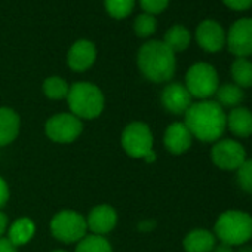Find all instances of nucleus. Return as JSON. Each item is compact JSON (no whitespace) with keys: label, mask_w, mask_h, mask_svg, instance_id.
<instances>
[{"label":"nucleus","mask_w":252,"mask_h":252,"mask_svg":"<svg viewBox=\"0 0 252 252\" xmlns=\"http://www.w3.org/2000/svg\"><path fill=\"white\" fill-rule=\"evenodd\" d=\"M228 51L237 58L252 55V18L237 20L225 36Z\"/></svg>","instance_id":"9d476101"},{"label":"nucleus","mask_w":252,"mask_h":252,"mask_svg":"<svg viewBox=\"0 0 252 252\" xmlns=\"http://www.w3.org/2000/svg\"><path fill=\"white\" fill-rule=\"evenodd\" d=\"M191 143H193V135L190 134L184 122H174L166 128L163 144L169 153L183 155L191 147Z\"/></svg>","instance_id":"4468645a"},{"label":"nucleus","mask_w":252,"mask_h":252,"mask_svg":"<svg viewBox=\"0 0 252 252\" xmlns=\"http://www.w3.org/2000/svg\"><path fill=\"white\" fill-rule=\"evenodd\" d=\"M196 40L206 52H218L225 45V33L221 24L214 20H205L196 30Z\"/></svg>","instance_id":"9b49d317"},{"label":"nucleus","mask_w":252,"mask_h":252,"mask_svg":"<svg viewBox=\"0 0 252 252\" xmlns=\"http://www.w3.org/2000/svg\"><path fill=\"white\" fill-rule=\"evenodd\" d=\"M227 128L239 138L252 135V111L246 107H234L227 114Z\"/></svg>","instance_id":"dca6fc26"},{"label":"nucleus","mask_w":252,"mask_h":252,"mask_svg":"<svg viewBox=\"0 0 252 252\" xmlns=\"http://www.w3.org/2000/svg\"><path fill=\"white\" fill-rule=\"evenodd\" d=\"M76 252H113V249L107 239H104L102 236L91 234L79 240Z\"/></svg>","instance_id":"5701e85b"},{"label":"nucleus","mask_w":252,"mask_h":252,"mask_svg":"<svg viewBox=\"0 0 252 252\" xmlns=\"http://www.w3.org/2000/svg\"><path fill=\"white\" fill-rule=\"evenodd\" d=\"M214 234L221 243L243 246L252 239V217L240 209H228L218 215Z\"/></svg>","instance_id":"7ed1b4c3"},{"label":"nucleus","mask_w":252,"mask_h":252,"mask_svg":"<svg viewBox=\"0 0 252 252\" xmlns=\"http://www.w3.org/2000/svg\"><path fill=\"white\" fill-rule=\"evenodd\" d=\"M96 60V48L91 40L80 39L74 42L68 51L67 63L68 67L74 71H86L92 67Z\"/></svg>","instance_id":"ddd939ff"},{"label":"nucleus","mask_w":252,"mask_h":252,"mask_svg":"<svg viewBox=\"0 0 252 252\" xmlns=\"http://www.w3.org/2000/svg\"><path fill=\"white\" fill-rule=\"evenodd\" d=\"M138 67L144 77L155 83H163L174 77L177 68L175 54L162 42L150 40L138 51Z\"/></svg>","instance_id":"f03ea898"},{"label":"nucleus","mask_w":252,"mask_h":252,"mask_svg":"<svg viewBox=\"0 0 252 252\" xmlns=\"http://www.w3.org/2000/svg\"><path fill=\"white\" fill-rule=\"evenodd\" d=\"M20 132V116L9 107H0V147L11 144Z\"/></svg>","instance_id":"a211bd4d"},{"label":"nucleus","mask_w":252,"mask_h":252,"mask_svg":"<svg viewBox=\"0 0 252 252\" xmlns=\"http://www.w3.org/2000/svg\"><path fill=\"white\" fill-rule=\"evenodd\" d=\"M212 252H234L233 251V246H230V245H227V243H218V245H215V248H214V251Z\"/></svg>","instance_id":"2f4dec72"},{"label":"nucleus","mask_w":252,"mask_h":252,"mask_svg":"<svg viewBox=\"0 0 252 252\" xmlns=\"http://www.w3.org/2000/svg\"><path fill=\"white\" fill-rule=\"evenodd\" d=\"M184 116V125L193 138L203 143H215L221 140L227 129V114L224 108L212 99L193 102Z\"/></svg>","instance_id":"f257e3e1"},{"label":"nucleus","mask_w":252,"mask_h":252,"mask_svg":"<svg viewBox=\"0 0 252 252\" xmlns=\"http://www.w3.org/2000/svg\"><path fill=\"white\" fill-rule=\"evenodd\" d=\"M140 5L144 14H150L155 17L158 14H162L168 8L169 0H140Z\"/></svg>","instance_id":"cd10ccee"},{"label":"nucleus","mask_w":252,"mask_h":252,"mask_svg":"<svg viewBox=\"0 0 252 252\" xmlns=\"http://www.w3.org/2000/svg\"><path fill=\"white\" fill-rule=\"evenodd\" d=\"M160 99L163 107L172 114H186V111L193 104L190 92L181 83H169L165 86Z\"/></svg>","instance_id":"f8f14e48"},{"label":"nucleus","mask_w":252,"mask_h":252,"mask_svg":"<svg viewBox=\"0 0 252 252\" xmlns=\"http://www.w3.org/2000/svg\"><path fill=\"white\" fill-rule=\"evenodd\" d=\"M117 222V214L110 205H98L95 206L86 218V225L88 228L96 234L102 236L110 233Z\"/></svg>","instance_id":"2eb2a0df"},{"label":"nucleus","mask_w":252,"mask_h":252,"mask_svg":"<svg viewBox=\"0 0 252 252\" xmlns=\"http://www.w3.org/2000/svg\"><path fill=\"white\" fill-rule=\"evenodd\" d=\"M215 245V234L206 228H194L183 240L186 252H212Z\"/></svg>","instance_id":"f3484780"},{"label":"nucleus","mask_w":252,"mask_h":252,"mask_svg":"<svg viewBox=\"0 0 252 252\" xmlns=\"http://www.w3.org/2000/svg\"><path fill=\"white\" fill-rule=\"evenodd\" d=\"M184 86L190 92L191 98H197L199 101L209 99L215 95L220 86L218 73L208 63H196L189 68Z\"/></svg>","instance_id":"39448f33"},{"label":"nucleus","mask_w":252,"mask_h":252,"mask_svg":"<svg viewBox=\"0 0 252 252\" xmlns=\"http://www.w3.org/2000/svg\"><path fill=\"white\" fill-rule=\"evenodd\" d=\"M122 147L131 158L144 159L153 152V134L143 122H132L122 134Z\"/></svg>","instance_id":"0eeeda50"},{"label":"nucleus","mask_w":252,"mask_h":252,"mask_svg":"<svg viewBox=\"0 0 252 252\" xmlns=\"http://www.w3.org/2000/svg\"><path fill=\"white\" fill-rule=\"evenodd\" d=\"M83 131V123L71 113H60L52 116L46 125L45 132L49 140L61 144L73 143Z\"/></svg>","instance_id":"6e6552de"},{"label":"nucleus","mask_w":252,"mask_h":252,"mask_svg":"<svg viewBox=\"0 0 252 252\" xmlns=\"http://www.w3.org/2000/svg\"><path fill=\"white\" fill-rule=\"evenodd\" d=\"M0 252H17V246H14L9 239L0 237Z\"/></svg>","instance_id":"7c9ffc66"},{"label":"nucleus","mask_w":252,"mask_h":252,"mask_svg":"<svg viewBox=\"0 0 252 252\" xmlns=\"http://www.w3.org/2000/svg\"><path fill=\"white\" fill-rule=\"evenodd\" d=\"M234 85L239 88H251L252 86V63L246 58H236L230 68Z\"/></svg>","instance_id":"4be33fe9"},{"label":"nucleus","mask_w":252,"mask_h":252,"mask_svg":"<svg viewBox=\"0 0 252 252\" xmlns=\"http://www.w3.org/2000/svg\"><path fill=\"white\" fill-rule=\"evenodd\" d=\"M52 252H67V251H61V249H55V251H52Z\"/></svg>","instance_id":"c9c22d12"},{"label":"nucleus","mask_w":252,"mask_h":252,"mask_svg":"<svg viewBox=\"0 0 252 252\" xmlns=\"http://www.w3.org/2000/svg\"><path fill=\"white\" fill-rule=\"evenodd\" d=\"M236 172H237L239 187L245 193L252 194V159H246Z\"/></svg>","instance_id":"bb28decb"},{"label":"nucleus","mask_w":252,"mask_h":252,"mask_svg":"<svg viewBox=\"0 0 252 252\" xmlns=\"http://www.w3.org/2000/svg\"><path fill=\"white\" fill-rule=\"evenodd\" d=\"M71 114L82 119H95L104 110V95L101 89L89 82H77L70 86L67 95Z\"/></svg>","instance_id":"20e7f679"},{"label":"nucleus","mask_w":252,"mask_h":252,"mask_svg":"<svg viewBox=\"0 0 252 252\" xmlns=\"http://www.w3.org/2000/svg\"><path fill=\"white\" fill-rule=\"evenodd\" d=\"M222 2L233 11H246L252 6V0H222Z\"/></svg>","instance_id":"c85d7f7f"},{"label":"nucleus","mask_w":252,"mask_h":252,"mask_svg":"<svg viewBox=\"0 0 252 252\" xmlns=\"http://www.w3.org/2000/svg\"><path fill=\"white\" fill-rule=\"evenodd\" d=\"M104 6L110 17L116 20H123L132 14L135 8V0H104Z\"/></svg>","instance_id":"b1692460"},{"label":"nucleus","mask_w":252,"mask_h":252,"mask_svg":"<svg viewBox=\"0 0 252 252\" xmlns=\"http://www.w3.org/2000/svg\"><path fill=\"white\" fill-rule=\"evenodd\" d=\"M237 252H252V246H246V245L239 246V251Z\"/></svg>","instance_id":"f704fd0d"},{"label":"nucleus","mask_w":252,"mask_h":252,"mask_svg":"<svg viewBox=\"0 0 252 252\" xmlns=\"http://www.w3.org/2000/svg\"><path fill=\"white\" fill-rule=\"evenodd\" d=\"M6 227H8V217L3 212H0V237L6 231Z\"/></svg>","instance_id":"473e14b6"},{"label":"nucleus","mask_w":252,"mask_h":252,"mask_svg":"<svg viewBox=\"0 0 252 252\" xmlns=\"http://www.w3.org/2000/svg\"><path fill=\"white\" fill-rule=\"evenodd\" d=\"M34 231H36V225L30 218H26V217L18 218L9 227L8 239L14 246H21L32 240V237L34 236Z\"/></svg>","instance_id":"6ab92c4d"},{"label":"nucleus","mask_w":252,"mask_h":252,"mask_svg":"<svg viewBox=\"0 0 252 252\" xmlns=\"http://www.w3.org/2000/svg\"><path fill=\"white\" fill-rule=\"evenodd\" d=\"M191 40L190 32L184 26H174L165 33L163 43L175 54V52H183L189 48Z\"/></svg>","instance_id":"aec40b11"},{"label":"nucleus","mask_w":252,"mask_h":252,"mask_svg":"<svg viewBox=\"0 0 252 252\" xmlns=\"http://www.w3.org/2000/svg\"><path fill=\"white\" fill-rule=\"evenodd\" d=\"M68 91H70L68 83L64 79L58 77V76L48 77L43 82V92H45V95L49 99H63V98H67Z\"/></svg>","instance_id":"393cba45"},{"label":"nucleus","mask_w":252,"mask_h":252,"mask_svg":"<svg viewBox=\"0 0 252 252\" xmlns=\"http://www.w3.org/2000/svg\"><path fill=\"white\" fill-rule=\"evenodd\" d=\"M86 220L76 211H61L54 215L51 221L52 236L64 243L79 242L86 236Z\"/></svg>","instance_id":"423d86ee"},{"label":"nucleus","mask_w":252,"mask_h":252,"mask_svg":"<svg viewBox=\"0 0 252 252\" xmlns=\"http://www.w3.org/2000/svg\"><path fill=\"white\" fill-rule=\"evenodd\" d=\"M144 160H146V162H149V163L155 162V160H156V153H155V152H150V153L144 158Z\"/></svg>","instance_id":"72a5a7b5"},{"label":"nucleus","mask_w":252,"mask_h":252,"mask_svg":"<svg viewBox=\"0 0 252 252\" xmlns=\"http://www.w3.org/2000/svg\"><path fill=\"white\" fill-rule=\"evenodd\" d=\"M215 95H217V102L221 107H230V108L239 107L245 96L243 89L234 83H224L218 86Z\"/></svg>","instance_id":"412c9836"},{"label":"nucleus","mask_w":252,"mask_h":252,"mask_svg":"<svg viewBox=\"0 0 252 252\" xmlns=\"http://www.w3.org/2000/svg\"><path fill=\"white\" fill-rule=\"evenodd\" d=\"M9 199V189H8V184L6 181L0 177V208L5 206L6 202Z\"/></svg>","instance_id":"c756f323"},{"label":"nucleus","mask_w":252,"mask_h":252,"mask_svg":"<svg viewBox=\"0 0 252 252\" xmlns=\"http://www.w3.org/2000/svg\"><path fill=\"white\" fill-rule=\"evenodd\" d=\"M158 29V21L150 14H141L134 21V30L138 37H149Z\"/></svg>","instance_id":"a878e982"},{"label":"nucleus","mask_w":252,"mask_h":252,"mask_svg":"<svg viewBox=\"0 0 252 252\" xmlns=\"http://www.w3.org/2000/svg\"><path fill=\"white\" fill-rule=\"evenodd\" d=\"M211 159L221 171H237L246 160V150L236 140H218L211 149Z\"/></svg>","instance_id":"1a4fd4ad"}]
</instances>
